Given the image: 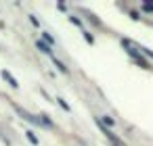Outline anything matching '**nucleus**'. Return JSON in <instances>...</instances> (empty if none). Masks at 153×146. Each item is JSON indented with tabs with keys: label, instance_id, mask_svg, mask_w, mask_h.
Wrapping results in <instances>:
<instances>
[{
	"label": "nucleus",
	"instance_id": "obj_1",
	"mask_svg": "<svg viewBox=\"0 0 153 146\" xmlns=\"http://www.w3.org/2000/svg\"><path fill=\"white\" fill-rule=\"evenodd\" d=\"M15 111H17V113H19L21 117H23L25 121H32V123H36V125H40V123H42V121H40L38 117H34V115H30L27 111H23V109H21V107H15Z\"/></svg>",
	"mask_w": 153,
	"mask_h": 146
},
{
	"label": "nucleus",
	"instance_id": "obj_2",
	"mask_svg": "<svg viewBox=\"0 0 153 146\" xmlns=\"http://www.w3.org/2000/svg\"><path fill=\"white\" fill-rule=\"evenodd\" d=\"M2 77H4V79H6V82H9V84H11V86H13V88H17V86H19V84H17V79H15V77H13V75H11V73H9V71H6V69H4V71H2Z\"/></svg>",
	"mask_w": 153,
	"mask_h": 146
},
{
	"label": "nucleus",
	"instance_id": "obj_3",
	"mask_svg": "<svg viewBox=\"0 0 153 146\" xmlns=\"http://www.w3.org/2000/svg\"><path fill=\"white\" fill-rule=\"evenodd\" d=\"M38 48H40L42 52H46V54H51V52H53V50H51V46H48L46 42H42V40H38Z\"/></svg>",
	"mask_w": 153,
	"mask_h": 146
},
{
	"label": "nucleus",
	"instance_id": "obj_4",
	"mask_svg": "<svg viewBox=\"0 0 153 146\" xmlns=\"http://www.w3.org/2000/svg\"><path fill=\"white\" fill-rule=\"evenodd\" d=\"M25 136H27V140H30L32 144H38V138H36V134H34L32 130H27V132H25Z\"/></svg>",
	"mask_w": 153,
	"mask_h": 146
},
{
	"label": "nucleus",
	"instance_id": "obj_5",
	"mask_svg": "<svg viewBox=\"0 0 153 146\" xmlns=\"http://www.w3.org/2000/svg\"><path fill=\"white\" fill-rule=\"evenodd\" d=\"M55 65H57V67H59V69H61L63 73H67V67H63V63H59L57 59H55Z\"/></svg>",
	"mask_w": 153,
	"mask_h": 146
},
{
	"label": "nucleus",
	"instance_id": "obj_6",
	"mask_svg": "<svg viewBox=\"0 0 153 146\" xmlns=\"http://www.w3.org/2000/svg\"><path fill=\"white\" fill-rule=\"evenodd\" d=\"M84 38H86V42H90V44H92V42H95V38H92V36H90V34H88V31H84Z\"/></svg>",
	"mask_w": 153,
	"mask_h": 146
},
{
	"label": "nucleus",
	"instance_id": "obj_7",
	"mask_svg": "<svg viewBox=\"0 0 153 146\" xmlns=\"http://www.w3.org/2000/svg\"><path fill=\"white\" fill-rule=\"evenodd\" d=\"M69 21L74 23V25H80V19H78V17H69Z\"/></svg>",
	"mask_w": 153,
	"mask_h": 146
}]
</instances>
